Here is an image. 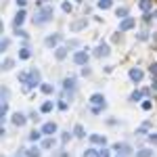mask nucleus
Wrapping results in <instances>:
<instances>
[{"label":"nucleus","mask_w":157,"mask_h":157,"mask_svg":"<svg viewBox=\"0 0 157 157\" xmlns=\"http://www.w3.org/2000/svg\"><path fill=\"white\" fill-rule=\"evenodd\" d=\"M52 15H55V9H52V6H44V9H40V11L36 13V17H34V23H36V25L48 23V21H52Z\"/></svg>","instance_id":"obj_1"},{"label":"nucleus","mask_w":157,"mask_h":157,"mask_svg":"<svg viewBox=\"0 0 157 157\" xmlns=\"http://www.w3.org/2000/svg\"><path fill=\"white\" fill-rule=\"evenodd\" d=\"M90 105H92V113H101L103 107H105V97H103V94H92Z\"/></svg>","instance_id":"obj_2"},{"label":"nucleus","mask_w":157,"mask_h":157,"mask_svg":"<svg viewBox=\"0 0 157 157\" xmlns=\"http://www.w3.org/2000/svg\"><path fill=\"white\" fill-rule=\"evenodd\" d=\"M73 61H75L78 65H84L86 61H88V55H86V50H80V52H75V55H73Z\"/></svg>","instance_id":"obj_3"},{"label":"nucleus","mask_w":157,"mask_h":157,"mask_svg":"<svg viewBox=\"0 0 157 157\" xmlns=\"http://www.w3.org/2000/svg\"><path fill=\"white\" fill-rule=\"evenodd\" d=\"M130 27H134V19L132 17H126V19L120 23V32H128Z\"/></svg>","instance_id":"obj_4"},{"label":"nucleus","mask_w":157,"mask_h":157,"mask_svg":"<svg viewBox=\"0 0 157 157\" xmlns=\"http://www.w3.org/2000/svg\"><path fill=\"white\" fill-rule=\"evenodd\" d=\"M130 80H132V82H140V80H143V71H140L138 67L130 69Z\"/></svg>","instance_id":"obj_5"},{"label":"nucleus","mask_w":157,"mask_h":157,"mask_svg":"<svg viewBox=\"0 0 157 157\" xmlns=\"http://www.w3.org/2000/svg\"><path fill=\"white\" fill-rule=\"evenodd\" d=\"M55 132H57V124L48 121V124H44V126H42V134H55Z\"/></svg>","instance_id":"obj_6"},{"label":"nucleus","mask_w":157,"mask_h":157,"mask_svg":"<svg viewBox=\"0 0 157 157\" xmlns=\"http://www.w3.org/2000/svg\"><path fill=\"white\" fill-rule=\"evenodd\" d=\"M94 55H97V57H107V55H109V46H107V44H98V48H97Z\"/></svg>","instance_id":"obj_7"},{"label":"nucleus","mask_w":157,"mask_h":157,"mask_svg":"<svg viewBox=\"0 0 157 157\" xmlns=\"http://www.w3.org/2000/svg\"><path fill=\"white\" fill-rule=\"evenodd\" d=\"M13 124H15V126H23L25 124V115L23 113H15V115H13Z\"/></svg>","instance_id":"obj_8"},{"label":"nucleus","mask_w":157,"mask_h":157,"mask_svg":"<svg viewBox=\"0 0 157 157\" xmlns=\"http://www.w3.org/2000/svg\"><path fill=\"white\" fill-rule=\"evenodd\" d=\"M23 21H25V13H23V11H19V13H17V17H15V21H13V25H15V27H19V25L23 23Z\"/></svg>","instance_id":"obj_9"},{"label":"nucleus","mask_w":157,"mask_h":157,"mask_svg":"<svg viewBox=\"0 0 157 157\" xmlns=\"http://www.w3.org/2000/svg\"><path fill=\"white\" fill-rule=\"evenodd\" d=\"M90 140H92L94 145H105V143H107V140H105V136H98V134H92V136H90Z\"/></svg>","instance_id":"obj_10"},{"label":"nucleus","mask_w":157,"mask_h":157,"mask_svg":"<svg viewBox=\"0 0 157 157\" xmlns=\"http://www.w3.org/2000/svg\"><path fill=\"white\" fill-rule=\"evenodd\" d=\"M136 157H153V151H149V149H140V151H136Z\"/></svg>","instance_id":"obj_11"},{"label":"nucleus","mask_w":157,"mask_h":157,"mask_svg":"<svg viewBox=\"0 0 157 157\" xmlns=\"http://www.w3.org/2000/svg\"><path fill=\"white\" fill-rule=\"evenodd\" d=\"M59 40H61V36H48L46 38V46H55Z\"/></svg>","instance_id":"obj_12"},{"label":"nucleus","mask_w":157,"mask_h":157,"mask_svg":"<svg viewBox=\"0 0 157 157\" xmlns=\"http://www.w3.org/2000/svg\"><path fill=\"white\" fill-rule=\"evenodd\" d=\"M115 149H117V153H121V155H126V153H130V147H128V145H117Z\"/></svg>","instance_id":"obj_13"},{"label":"nucleus","mask_w":157,"mask_h":157,"mask_svg":"<svg viewBox=\"0 0 157 157\" xmlns=\"http://www.w3.org/2000/svg\"><path fill=\"white\" fill-rule=\"evenodd\" d=\"M65 55H67V48H57V52H55V57H57V59H65Z\"/></svg>","instance_id":"obj_14"},{"label":"nucleus","mask_w":157,"mask_h":157,"mask_svg":"<svg viewBox=\"0 0 157 157\" xmlns=\"http://www.w3.org/2000/svg\"><path fill=\"white\" fill-rule=\"evenodd\" d=\"M19 57H21V59H29V57H32V52H29V48H21V52H19Z\"/></svg>","instance_id":"obj_15"},{"label":"nucleus","mask_w":157,"mask_h":157,"mask_svg":"<svg viewBox=\"0 0 157 157\" xmlns=\"http://www.w3.org/2000/svg\"><path fill=\"white\" fill-rule=\"evenodd\" d=\"M13 65H15V61H13V59H4V63H2L4 69H13Z\"/></svg>","instance_id":"obj_16"},{"label":"nucleus","mask_w":157,"mask_h":157,"mask_svg":"<svg viewBox=\"0 0 157 157\" xmlns=\"http://www.w3.org/2000/svg\"><path fill=\"white\" fill-rule=\"evenodd\" d=\"M52 107H55V105H52V101H46V103L42 105V111H44V113H48V111H50Z\"/></svg>","instance_id":"obj_17"},{"label":"nucleus","mask_w":157,"mask_h":157,"mask_svg":"<svg viewBox=\"0 0 157 157\" xmlns=\"http://www.w3.org/2000/svg\"><path fill=\"white\" fill-rule=\"evenodd\" d=\"M73 132H75V136H86V134H84V128H82L80 124H78V126L73 128Z\"/></svg>","instance_id":"obj_18"},{"label":"nucleus","mask_w":157,"mask_h":157,"mask_svg":"<svg viewBox=\"0 0 157 157\" xmlns=\"http://www.w3.org/2000/svg\"><path fill=\"white\" fill-rule=\"evenodd\" d=\"M38 155H40L38 147H34V149H29V151H27V157H38Z\"/></svg>","instance_id":"obj_19"},{"label":"nucleus","mask_w":157,"mask_h":157,"mask_svg":"<svg viewBox=\"0 0 157 157\" xmlns=\"http://www.w3.org/2000/svg\"><path fill=\"white\" fill-rule=\"evenodd\" d=\"M84 157H98V151H94V149H88L84 153Z\"/></svg>","instance_id":"obj_20"},{"label":"nucleus","mask_w":157,"mask_h":157,"mask_svg":"<svg viewBox=\"0 0 157 157\" xmlns=\"http://www.w3.org/2000/svg\"><path fill=\"white\" fill-rule=\"evenodd\" d=\"M140 9H143V11H149V9H151V2H149V0H140Z\"/></svg>","instance_id":"obj_21"},{"label":"nucleus","mask_w":157,"mask_h":157,"mask_svg":"<svg viewBox=\"0 0 157 157\" xmlns=\"http://www.w3.org/2000/svg\"><path fill=\"white\" fill-rule=\"evenodd\" d=\"M52 145H55V140H52V138H46V140L42 143V147H44V149H50Z\"/></svg>","instance_id":"obj_22"},{"label":"nucleus","mask_w":157,"mask_h":157,"mask_svg":"<svg viewBox=\"0 0 157 157\" xmlns=\"http://www.w3.org/2000/svg\"><path fill=\"white\" fill-rule=\"evenodd\" d=\"M98 6H101V9H109V6H111V0H101Z\"/></svg>","instance_id":"obj_23"},{"label":"nucleus","mask_w":157,"mask_h":157,"mask_svg":"<svg viewBox=\"0 0 157 157\" xmlns=\"http://www.w3.org/2000/svg\"><path fill=\"white\" fill-rule=\"evenodd\" d=\"M40 136H42V132H38V130H34V132L29 134V138H32V140H38Z\"/></svg>","instance_id":"obj_24"},{"label":"nucleus","mask_w":157,"mask_h":157,"mask_svg":"<svg viewBox=\"0 0 157 157\" xmlns=\"http://www.w3.org/2000/svg\"><path fill=\"white\" fill-rule=\"evenodd\" d=\"M42 92L50 94V92H52V86H50V84H44V86H42Z\"/></svg>","instance_id":"obj_25"},{"label":"nucleus","mask_w":157,"mask_h":157,"mask_svg":"<svg viewBox=\"0 0 157 157\" xmlns=\"http://www.w3.org/2000/svg\"><path fill=\"white\" fill-rule=\"evenodd\" d=\"M128 15V9H117V17H126Z\"/></svg>","instance_id":"obj_26"},{"label":"nucleus","mask_w":157,"mask_h":157,"mask_svg":"<svg viewBox=\"0 0 157 157\" xmlns=\"http://www.w3.org/2000/svg\"><path fill=\"white\" fill-rule=\"evenodd\" d=\"M63 11H65V13H71V4H69V2H63Z\"/></svg>","instance_id":"obj_27"},{"label":"nucleus","mask_w":157,"mask_h":157,"mask_svg":"<svg viewBox=\"0 0 157 157\" xmlns=\"http://www.w3.org/2000/svg\"><path fill=\"white\" fill-rule=\"evenodd\" d=\"M98 157H109V151L107 149H101V151H98Z\"/></svg>","instance_id":"obj_28"},{"label":"nucleus","mask_w":157,"mask_h":157,"mask_svg":"<svg viewBox=\"0 0 157 157\" xmlns=\"http://www.w3.org/2000/svg\"><path fill=\"white\" fill-rule=\"evenodd\" d=\"M149 140H151L153 145H157V134H149Z\"/></svg>","instance_id":"obj_29"},{"label":"nucleus","mask_w":157,"mask_h":157,"mask_svg":"<svg viewBox=\"0 0 157 157\" xmlns=\"http://www.w3.org/2000/svg\"><path fill=\"white\" fill-rule=\"evenodd\" d=\"M143 94H145V92H134V94H132V101H138Z\"/></svg>","instance_id":"obj_30"},{"label":"nucleus","mask_w":157,"mask_h":157,"mask_svg":"<svg viewBox=\"0 0 157 157\" xmlns=\"http://www.w3.org/2000/svg\"><path fill=\"white\" fill-rule=\"evenodd\" d=\"M153 107V105H151V103H149V101H147V103H143V109H145V111H149V109Z\"/></svg>","instance_id":"obj_31"},{"label":"nucleus","mask_w":157,"mask_h":157,"mask_svg":"<svg viewBox=\"0 0 157 157\" xmlns=\"http://www.w3.org/2000/svg\"><path fill=\"white\" fill-rule=\"evenodd\" d=\"M17 6H25V0H17Z\"/></svg>","instance_id":"obj_32"},{"label":"nucleus","mask_w":157,"mask_h":157,"mask_svg":"<svg viewBox=\"0 0 157 157\" xmlns=\"http://www.w3.org/2000/svg\"><path fill=\"white\" fill-rule=\"evenodd\" d=\"M151 73H157V65H153V67H151Z\"/></svg>","instance_id":"obj_33"},{"label":"nucleus","mask_w":157,"mask_h":157,"mask_svg":"<svg viewBox=\"0 0 157 157\" xmlns=\"http://www.w3.org/2000/svg\"><path fill=\"white\" fill-rule=\"evenodd\" d=\"M153 84H155V90H157V80H155V82H153Z\"/></svg>","instance_id":"obj_34"},{"label":"nucleus","mask_w":157,"mask_h":157,"mask_svg":"<svg viewBox=\"0 0 157 157\" xmlns=\"http://www.w3.org/2000/svg\"><path fill=\"white\" fill-rule=\"evenodd\" d=\"M155 19H157V11H155Z\"/></svg>","instance_id":"obj_35"}]
</instances>
